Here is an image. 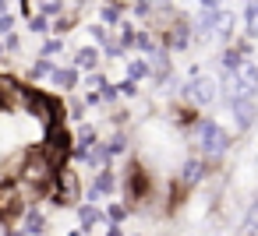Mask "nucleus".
<instances>
[{
  "label": "nucleus",
  "instance_id": "13",
  "mask_svg": "<svg viewBox=\"0 0 258 236\" xmlns=\"http://www.w3.org/2000/svg\"><path fill=\"white\" fill-rule=\"evenodd\" d=\"M53 71H57V64H53V60L36 57V60H32V67H29V78H32V81H50V78H53Z\"/></svg>",
  "mask_w": 258,
  "mask_h": 236
},
{
  "label": "nucleus",
  "instance_id": "10",
  "mask_svg": "<svg viewBox=\"0 0 258 236\" xmlns=\"http://www.w3.org/2000/svg\"><path fill=\"white\" fill-rule=\"evenodd\" d=\"M78 81H82V71L71 64V67H57L53 71V78H50V85H57L60 92H75L78 88Z\"/></svg>",
  "mask_w": 258,
  "mask_h": 236
},
{
  "label": "nucleus",
  "instance_id": "25",
  "mask_svg": "<svg viewBox=\"0 0 258 236\" xmlns=\"http://www.w3.org/2000/svg\"><path fill=\"white\" fill-rule=\"evenodd\" d=\"M18 46H22V36H18V32L4 36V50H8V53H18Z\"/></svg>",
  "mask_w": 258,
  "mask_h": 236
},
{
  "label": "nucleus",
  "instance_id": "1",
  "mask_svg": "<svg viewBox=\"0 0 258 236\" xmlns=\"http://www.w3.org/2000/svg\"><path fill=\"white\" fill-rule=\"evenodd\" d=\"M195 141H198L205 162H216V159H223L230 152V131L223 124H216V120H198L195 124Z\"/></svg>",
  "mask_w": 258,
  "mask_h": 236
},
{
  "label": "nucleus",
  "instance_id": "31",
  "mask_svg": "<svg viewBox=\"0 0 258 236\" xmlns=\"http://www.w3.org/2000/svg\"><path fill=\"white\" fill-rule=\"evenodd\" d=\"M68 236H85V232H82V229H71V232H68Z\"/></svg>",
  "mask_w": 258,
  "mask_h": 236
},
{
  "label": "nucleus",
  "instance_id": "26",
  "mask_svg": "<svg viewBox=\"0 0 258 236\" xmlns=\"http://www.w3.org/2000/svg\"><path fill=\"white\" fill-rule=\"evenodd\" d=\"M117 99H120V92H117V85H106V88H103V102H106V106H113Z\"/></svg>",
  "mask_w": 258,
  "mask_h": 236
},
{
  "label": "nucleus",
  "instance_id": "18",
  "mask_svg": "<svg viewBox=\"0 0 258 236\" xmlns=\"http://www.w3.org/2000/svg\"><path fill=\"white\" fill-rule=\"evenodd\" d=\"M127 215H131V208H127V204H120V201L106 204V218H110V225H120V222H124Z\"/></svg>",
  "mask_w": 258,
  "mask_h": 236
},
{
  "label": "nucleus",
  "instance_id": "21",
  "mask_svg": "<svg viewBox=\"0 0 258 236\" xmlns=\"http://www.w3.org/2000/svg\"><path fill=\"white\" fill-rule=\"evenodd\" d=\"M106 85H110V81H106V78H103V74H99V71H96V74H89V78H85V88H89V92H103V88H106Z\"/></svg>",
  "mask_w": 258,
  "mask_h": 236
},
{
  "label": "nucleus",
  "instance_id": "11",
  "mask_svg": "<svg viewBox=\"0 0 258 236\" xmlns=\"http://www.w3.org/2000/svg\"><path fill=\"white\" fill-rule=\"evenodd\" d=\"M120 22H124V4H120V0H103V4H99V25L113 29Z\"/></svg>",
  "mask_w": 258,
  "mask_h": 236
},
{
  "label": "nucleus",
  "instance_id": "3",
  "mask_svg": "<svg viewBox=\"0 0 258 236\" xmlns=\"http://www.w3.org/2000/svg\"><path fill=\"white\" fill-rule=\"evenodd\" d=\"M50 204L53 208H71V204H82V180H78V173L71 169V166H64V169H57V180H53V187H50Z\"/></svg>",
  "mask_w": 258,
  "mask_h": 236
},
{
  "label": "nucleus",
  "instance_id": "6",
  "mask_svg": "<svg viewBox=\"0 0 258 236\" xmlns=\"http://www.w3.org/2000/svg\"><path fill=\"white\" fill-rule=\"evenodd\" d=\"M18 229H22L25 236H50V218H46V211H43L39 204H32V208L22 215Z\"/></svg>",
  "mask_w": 258,
  "mask_h": 236
},
{
  "label": "nucleus",
  "instance_id": "27",
  "mask_svg": "<svg viewBox=\"0 0 258 236\" xmlns=\"http://www.w3.org/2000/svg\"><path fill=\"white\" fill-rule=\"evenodd\" d=\"M195 4H198V8H205V11H219L223 0H195Z\"/></svg>",
  "mask_w": 258,
  "mask_h": 236
},
{
  "label": "nucleus",
  "instance_id": "14",
  "mask_svg": "<svg viewBox=\"0 0 258 236\" xmlns=\"http://www.w3.org/2000/svg\"><path fill=\"white\" fill-rule=\"evenodd\" d=\"M233 29H237V18H233L230 11H219V22H216V39L230 43V39H233Z\"/></svg>",
  "mask_w": 258,
  "mask_h": 236
},
{
  "label": "nucleus",
  "instance_id": "30",
  "mask_svg": "<svg viewBox=\"0 0 258 236\" xmlns=\"http://www.w3.org/2000/svg\"><path fill=\"white\" fill-rule=\"evenodd\" d=\"M4 236H25V232H22L18 225H8V232H4Z\"/></svg>",
  "mask_w": 258,
  "mask_h": 236
},
{
  "label": "nucleus",
  "instance_id": "32",
  "mask_svg": "<svg viewBox=\"0 0 258 236\" xmlns=\"http://www.w3.org/2000/svg\"><path fill=\"white\" fill-rule=\"evenodd\" d=\"M4 53H8V50H4V43H0V57H4Z\"/></svg>",
  "mask_w": 258,
  "mask_h": 236
},
{
  "label": "nucleus",
  "instance_id": "22",
  "mask_svg": "<svg viewBox=\"0 0 258 236\" xmlns=\"http://www.w3.org/2000/svg\"><path fill=\"white\" fill-rule=\"evenodd\" d=\"M117 92H120V99H135V95H138V81H131V78H124V81L117 85Z\"/></svg>",
  "mask_w": 258,
  "mask_h": 236
},
{
  "label": "nucleus",
  "instance_id": "17",
  "mask_svg": "<svg viewBox=\"0 0 258 236\" xmlns=\"http://www.w3.org/2000/svg\"><path fill=\"white\" fill-rule=\"evenodd\" d=\"M60 53H64V39H60V36L43 39V46H39V57H43V60H57Z\"/></svg>",
  "mask_w": 258,
  "mask_h": 236
},
{
  "label": "nucleus",
  "instance_id": "16",
  "mask_svg": "<svg viewBox=\"0 0 258 236\" xmlns=\"http://www.w3.org/2000/svg\"><path fill=\"white\" fill-rule=\"evenodd\" d=\"M124 71H127V78H131V81H142V78H152V71H149V60H145V57H131Z\"/></svg>",
  "mask_w": 258,
  "mask_h": 236
},
{
  "label": "nucleus",
  "instance_id": "9",
  "mask_svg": "<svg viewBox=\"0 0 258 236\" xmlns=\"http://www.w3.org/2000/svg\"><path fill=\"white\" fill-rule=\"evenodd\" d=\"M209 173V162L205 159H187L184 166H180V187H195V183H202V176Z\"/></svg>",
  "mask_w": 258,
  "mask_h": 236
},
{
  "label": "nucleus",
  "instance_id": "5",
  "mask_svg": "<svg viewBox=\"0 0 258 236\" xmlns=\"http://www.w3.org/2000/svg\"><path fill=\"white\" fill-rule=\"evenodd\" d=\"M117 187H120L117 173H113V169H99V173H96V180H92V187L85 190V201H89V204H99V201H103V197H110Z\"/></svg>",
  "mask_w": 258,
  "mask_h": 236
},
{
  "label": "nucleus",
  "instance_id": "29",
  "mask_svg": "<svg viewBox=\"0 0 258 236\" xmlns=\"http://www.w3.org/2000/svg\"><path fill=\"white\" fill-rule=\"evenodd\" d=\"M0 15H11V0H0Z\"/></svg>",
  "mask_w": 258,
  "mask_h": 236
},
{
  "label": "nucleus",
  "instance_id": "24",
  "mask_svg": "<svg viewBox=\"0 0 258 236\" xmlns=\"http://www.w3.org/2000/svg\"><path fill=\"white\" fill-rule=\"evenodd\" d=\"M29 29H32V32H50V22H46L43 15H36V18H29Z\"/></svg>",
  "mask_w": 258,
  "mask_h": 236
},
{
  "label": "nucleus",
  "instance_id": "15",
  "mask_svg": "<svg viewBox=\"0 0 258 236\" xmlns=\"http://www.w3.org/2000/svg\"><path fill=\"white\" fill-rule=\"evenodd\" d=\"M244 29H247V39H258V0L244 4Z\"/></svg>",
  "mask_w": 258,
  "mask_h": 236
},
{
  "label": "nucleus",
  "instance_id": "12",
  "mask_svg": "<svg viewBox=\"0 0 258 236\" xmlns=\"http://www.w3.org/2000/svg\"><path fill=\"white\" fill-rule=\"evenodd\" d=\"M244 60H247V57H244V53H240V50L230 43V46L223 50V57H219V67H223V74H237Z\"/></svg>",
  "mask_w": 258,
  "mask_h": 236
},
{
  "label": "nucleus",
  "instance_id": "8",
  "mask_svg": "<svg viewBox=\"0 0 258 236\" xmlns=\"http://www.w3.org/2000/svg\"><path fill=\"white\" fill-rule=\"evenodd\" d=\"M71 60H75V67H78V71H85V74H96V71H99V60H103V53H99V46H78Z\"/></svg>",
  "mask_w": 258,
  "mask_h": 236
},
{
  "label": "nucleus",
  "instance_id": "20",
  "mask_svg": "<svg viewBox=\"0 0 258 236\" xmlns=\"http://www.w3.org/2000/svg\"><path fill=\"white\" fill-rule=\"evenodd\" d=\"M244 236H258V201L251 204V211L244 218Z\"/></svg>",
  "mask_w": 258,
  "mask_h": 236
},
{
  "label": "nucleus",
  "instance_id": "19",
  "mask_svg": "<svg viewBox=\"0 0 258 236\" xmlns=\"http://www.w3.org/2000/svg\"><path fill=\"white\" fill-rule=\"evenodd\" d=\"M106 152H110L113 159H117V155H124V152H127V134H124V131H117V134L106 141Z\"/></svg>",
  "mask_w": 258,
  "mask_h": 236
},
{
  "label": "nucleus",
  "instance_id": "2",
  "mask_svg": "<svg viewBox=\"0 0 258 236\" xmlns=\"http://www.w3.org/2000/svg\"><path fill=\"white\" fill-rule=\"evenodd\" d=\"M223 92H226V102L258 99V64H254V60H244L237 74H226Z\"/></svg>",
  "mask_w": 258,
  "mask_h": 236
},
{
  "label": "nucleus",
  "instance_id": "23",
  "mask_svg": "<svg viewBox=\"0 0 258 236\" xmlns=\"http://www.w3.org/2000/svg\"><path fill=\"white\" fill-rule=\"evenodd\" d=\"M18 29V18L15 15H0V36H11Z\"/></svg>",
  "mask_w": 258,
  "mask_h": 236
},
{
  "label": "nucleus",
  "instance_id": "7",
  "mask_svg": "<svg viewBox=\"0 0 258 236\" xmlns=\"http://www.w3.org/2000/svg\"><path fill=\"white\" fill-rule=\"evenodd\" d=\"M226 106H230V113H233L237 131H247V127L258 120V102H254V99H240V102H226Z\"/></svg>",
  "mask_w": 258,
  "mask_h": 236
},
{
  "label": "nucleus",
  "instance_id": "4",
  "mask_svg": "<svg viewBox=\"0 0 258 236\" xmlns=\"http://www.w3.org/2000/svg\"><path fill=\"white\" fill-rule=\"evenodd\" d=\"M184 95L191 106H212L219 95V81L212 74H191V81L184 85Z\"/></svg>",
  "mask_w": 258,
  "mask_h": 236
},
{
  "label": "nucleus",
  "instance_id": "28",
  "mask_svg": "<svg viewBox=\"0 0 258 236\" xmlns=\"http://www.w3.org/2000/svg\"><path fill=\"white\" fill-rule=\"evenodd\" d=\"M103 236H124V229H120V225H110V229H106Z\"/></svg>",
  "mask_w": 258,
  "mask_h": 236
}]
</instances>
